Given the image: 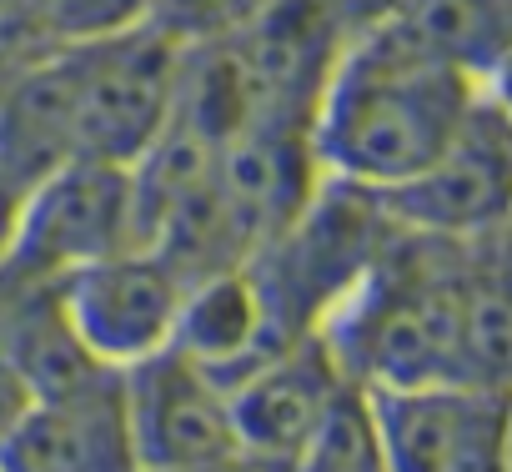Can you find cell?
I'll return each mask as SVG.
<instances>
[{
  "label": "cell",
  "instance_id": "obj_1",
  "mask_svg": "<svg viewBox=\"0 0 512 472\" xmlns=\"http://www.w3.org/2000/svg\"><path fill=\"white\" fill-rule=\"evenodd\" d=\"M317 332L342 377L362 392H507V231L452 242V236L392 226L372 267Z\"/></svg>",
  "mask_w": 512,
  "mask_h": 472
},
{
  "label": "cell",
  "instance_id": "obj_2",
  "mask_svg": "<svg viewBox=\"0 0 512 472\" xmlns=\"http://www.w3.org/2000/svg\"><path fill=\"white\" fill-rule=\"evenodd\" d=\"M492 91L502 86H482L372 36H352L307 116L317 171L382 196L427 171Z\"/></svg>",
  "mask_w": 512,
  "mask_h": 472
},
{
  "label": "cell",
  "instance_id": "obj_3",
  "mask_svg": "<svg viewBox=\"0 0 512 472\" xmlns=\"http://www.w3.org/2000/svg\"><path fill=\"white\" fill-rule=\"evenodd\" d=\"M392 236V216L377 191L322 176L312 201L272 236L262 252L246 257L256 292L282 342L312 337L332 307L357 287L382 242Z\"/></svg>",
  "mask_w": 512,
  "mask_h": 472
},
{
  "label": "cell",
  "instance_id": "obj_4",
  "mask_svg": "<svg viewBox=\"0 0 512 472\" xmlns=\"http://www.w3.org/2000/svg\"><path fill=\"white\" fill-rule=\"evenodd\" d=\"M71 61V131L76 156L136 166L176 116L191 46L146 21L126 36L61 46Z\"/></svg>",
  "mask_w": 512,
  "mask_h": 472
},
{
  "label": "cell",
  "instance_id": "obj_5",
  "mask_svg": "<svg viewBox=\"0 0 512 472\" xmlns=\"http://www.w3.org/2000/svg\"><path fill=\"white\" fill-rule=\"evenodd\" d=\"M141 242V211L131 166L76 156L26 186L16 252L6 272L21 277H66L86 262L116 257Z\"/></svg>",
  "mask_w": 512,
  "mask_h": 472
},
{
  "label": "cell",
  "instance_id": "obj_6",
  "mask_svg": "<svg viewBox=\"0 0 512 472\" xmlns=\"http://www.w3.org/2000/svg\"><path fill=\"white\" fill-rule=\"evenodd\" d=\"M191 277L156 247H126L56 277L66 322L91 362L126 372L171 347Z\"/></svg>",
  "mask_w": 512,
  "mask_h": 472
},
{
  "label": "cell",
  "instance_id": "obj_7",
  "mask_svg": "<svg viewBox=\"0 0 512 472\" xmlns=\"http://www.w3.org/2000/svg\"><path fill=\"white\" fill-rule=\"evenodd\" d=\"M382 206L392 226L422 231V236H487L507 231L512 206V141H507V96L492 91L462 136L412 181L382 191Z\"/></svg>",
  "mask_w": 512,
  "mask_h": 472
},
{
  "label": "cell",
  "instance_id": "obj_8",
  "mask_svg": "<svg viewBox=\"0 0 512 472\" xmlns=\"http://www.w3.org/2000/svg\"><path fill=\"white\" fill-rule=\"evenodd\" d=\"M367 407L387 472H507V392L392 387Z\"/></svg>",
  "mask_w": 512,
  "mask_h": 472
},
{
  "label": "cell",
  "instance_id": "obj_9",
  "mask_svg": "<svg viewBox=\"0 0 512 472\" xmlns=\"http://www.w3.org/2000/svg\"><path fill=\"white\" fill-rule=\"evenodd\" d=\"M347 387L352 382L342 377L322 332L272 347L267 357L226 377L231 437L246 457H262L287 472Z\"/></svg>",
  "mask_w": 512,
  "mask_h": 472
},
{
  "label": "cell",
  "instance_id": "obj_10",
  "mask_svg": "<svg viewBox=\"0 0 512 472\" xmlns=\"http://www.w3.org/2000/svg\"><path fill=\"white\" fill-rule=\"evenodd\" d=\"M0 472H141L121 372H96L66 392L31 397L0 432Z\"/></svg>",
  "mask_w": 512,
  "mask_h": 472
},
{
  "label": "cell",
  "instance_id": "obj_11",
  "mask_svg": "<svg viewBox=\"0 0 512 472\" xmlns=\"http://www.w3.org/2000/svg\"><path fill=\"white\" fill-rule=\"evenodd\" d=\"M121 382H126V412L141 472H176L236 452L226 382L201 362H191L186 352L166 347L126 367Z\"/></svg>",
  "mask_w": 512,
  "mask_h": 472
},
{
  "label": "cell",
  "instance_id": "obj_12",
  "mask_svg": "<svg viewBox=\"0 0 512 472\" xmlns=\"http://www.w3.org/2000/svg\"><path fill=\"white\" fill-rule=\"evenodd\" d=\"M362 36L467 81L502 86L512 51V0H392Z\"/></svg>",
  "mask_w": 512,
  "mask_h": 472
},
{
  "label": "cell",
  "instance_id": "obj_13",
  "mask_svg": "<svg viewBox=\"0 0 512 472\" xmlns=\"http://www.w3.org/2000/svg\"><path fill=\"white\" fill-rule=\"evenodd\" d=\"M171 347L226 382L241 367H251L256 357H267L272 347H287V342L277 337V327L267 317L256 277L246 272V262H236V267H216L186 287Z\"/></svg>",
  "mask_w": 512,
  "mask_h": 472
},
{
  "label": "cell",
  "instance_id": "obj_14",
  "mask_svg": "<svg viewBox=\"0 0 512 472\" xmlns=\"http://www.w3.org/2000/svg\"><path fill=\"white\" fill-rule=\"evenodd\" d=\"M66 161H76L71 61L56 46L51 56L0 81V171H11L21 186H36Z\"/></svg>",
  "mask_w": 512,
  "mask_h": 472
},
{
  "label": "cell",
  "instance_id": "obj_15",
  "mask_svg": "<svg viewBox=\"0 0 512 472\" xmlns=\"http://www.w3.org/2000/svg\"><path fill=\"white\" fill-rule=\"evenodd\" d=\"M287 472H387L362 387H347L332 402V412L322 417V427L312 432V442Z\"/></svg>",
  "mask_w": 512,
  "mask_h": 472
},
{
  "label": "cell",
  "instance_id": "obj_16",
  "mask_svg": "<svg viewBox=\"0 0 512 472\" xmlns=\"http://www.w3.org/2000/svg\"><path fill=\"white\" fill-rule=\"evenodd\" d=\"M56 46H91L156 21V0H46Z\"/></svg>",
  "mask_w": 512,
  "mask_h": 472
},
{
  "label": "cell",
  "instance_id": "obj_17",
  "mask_svg": "<svg viewBox=\"0 0 512 472\" xmlns=\"http://www.w3.org/2000/svg\"><path fill=\"white\" fill-rule=\"evenodd\" d=\"M272 0H156V26H166L186 46L226 41L246 21H256Z\"/></svg>",
  "mask_w": 512,
  "mask_h": 472
},
{
  "label": "cell",
  "instance_id": "obj_18",
  "mask_svg": "<svg viewBox=\"0 0 512 472\" xmlns=\"http://www.w3.org/2000/svg\"><path fill=\"white\" fill-rule=\"evenodd\" d=\"M56 51L46 0H0V81Z\"/></svg>",
  "mask_w": 512,
  "mask_h": 472
},
{
  "label": "cell",
  "instance_id": "obj_19",
  "mask_svg": "<svg viewBox=\"0 0 512 472\" xmlns=\"http://www.w3.org/2000/svg\"><path fill=\"white\" fill-rule=\"evenodd\" d=\"M31 402V387L21 382L16 362H11V347H6V317H0V432H6Z\"/></svg>",
  "mask_w": 512,
  "mask_h": 472
},
{
  "label": "cell",
  "instance_id": "obj_20",
  "mask_svg": "<svg viewBox=\"0 0 512 472\" xmlns=\"http://www.w3.org/2000/svg\"><path fill=\"white\" fill-rule=\"evenodd\" d=\"M21 201H26V186L0 171V272H6L11 252H16V226H21Z\"/></svg>",
  "mask_w": 512,
  "mask_h": 472
},
{
  "label": "cell",
  "instance_id": "obj_21",
  "mask_svg": "<svg viewBox=\"0 0 512 472\" xmlns=\"http://www.w3.org/2000/svg\"><path fill=\"white\" fill-rule=\"evenodd\" d=\"M176 472H282V467H272V462H262V457H246V452L236 447V452H226V457H216V462H196V467H176Z\"/></svg>",
  "mask_w": 512,
  "mask_h": 472
}]
</instances>
